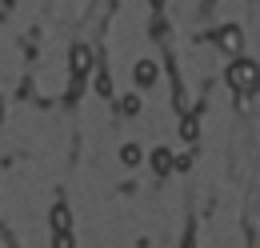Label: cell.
Listing matches in <instances>:
<instances>
[{"mask_svg":"<svg viewBox=\"0 0 260 248\" xmlns=\"http://www.w3.org/2000/svg\"><path fill=\"white\" fill-rule=\"evenodd\" d=\"M224 80H228L232 92H256V60H248V56L232 60L228 72H224Z\"/></svg>","mask_w":260,"mask_h":248,"instance_id":"6da1fadb","label":"cell"},{"mask_svg":"<svg viewBox=\"0 0 260 248\" xmlns=\"http://www.w3.org/2000/svg\"><path fill=\"white\" fill-rule=\"evenodd\" d=\"M152 4H160V0H152Z\"/></svg>","mask_w":260,"mask_h":248,"instance_id":"7c38bea8","label":"cell"},{"mask_svg":"<svg viewBox=\"0 0 260 248\" xmlns=\"http://www.w3.org/2000/svg\"><path fill=\"white\" fill-rule=\"evenodd\" d=\"M176 132H180V140H184V144H192V140H200V120L184 112V116H180V124H176Z\"/></svg>","mask_w":260,"mask_h":248,"instance_id":"8992f818","label":"cell"},{"mask_svg":"<svg viewBox=\"0 0 260 248\" xmlns=\"http://www.w3.org/2000/svg\"><path fill=\"white\" fill-rule=\"evenodd\" d=\"M96 96H112V80H108V72H96Z\"/></svg>","mask_w":260,"mask_h":248,"instance_id":"30bf717a","label":"cell"},{"mask_svg":"<svg viewBox=\"0 0 260 248\" xmlns=\"http://www.w3.org/2000/svg\"><path fill=\"white\" fill-rule=\"evenodd\" d=\"M132 76H136V84H140V88H152V84L160 80V64H156V60H136Z\"/></svg>","mask_w":260,"mask_h":248,"instance_id":"277c9868","label":"cell"},{"mask_svg":"<svg viewBox=\"0 0 260 248\" xmlns=\"http://www.w3.org/2000/svg\"><path fill=\"white\" fill-rule=\"evenodd\" d=\"M140 108H144L140 96H124V100H120V112H124V116H140Z\"/></svg>","mask_w":260,"mask_h":248,"instance_id":"9c48e42d","label":"cell"},{"mask_svg":"<svg viewBox=\"0 0 260 248\" xmlns=\"http://www.w3.org/2000/svg\"><path fill=\"white\" fill-rule=\"evenodd\" d=\"M48 224H52V232H68V228H72V212H68V204H52Z\"/></svg>","mask_w":260,"mask_h":248,"instance_id":"5b68a950","label":"cell"},{"mask_svg":"<svg viewBox=\"0 0 260 248\" xmlns=\"http://www.w3.org/2000/svg\"><path fill=\"white\" fill-rule=\"evenodd\" d=\"M92 44H72V56H68V68H72V76L76 80H84L88 72H92Z\"/></svg>","mask_w":260,"mask_h":248,"instance_id":"7a4b0ae2","label":"cell"},{"mask_svg":"<svg viewBox=\"0 0 260 248\" xmlns=\"http://www.w3.org/2000/svg\"><path fill=\"white\" fill-rule=\"evenodd\" d=\"M216 48H224V52H240V48H244V32L236 28V24H224V28L216 32Z\"/></svg>","mask_w":260,"mask_h":248,"instance_id":"3957f363","label":"cell"},{"mask_svg":"<svg viewBox=\"0 0 260 248\" xmlns=\"http://www.w3.org/2000/svg\"><path fill=\"white\" fill-rule=\"evenodd\" d=\"M52 248H76L72 232H52Z\"/></svg>","mask_w":260,"mask_h":248,"instance_id":"8fae6325","label":"cell"},{"mask_svg":"<svg viewBox=\"0 0 260 248\" xmlns=\"http://www.w3.org/2000/svg\"><path fill=\"white\" fill-rule=\"evenodd\" d=\"M148 164H152V172H156V176H168V172H172V152H168V148H152Z\"/></svg>","mask_w":260,"mask_h":248,"instance_id":"52a82bcc","label":"cell"},{"mask_svg":"<svg viewBox=\"0 0 260 248\" xmlns=\"http://www.w3.org/2000/svg\"><path fill=\"white\" fill-rule=\"evenodd\" d=\"M120 164H128V168H136V164H140V148H136V144H124V148H120Z\"/></svg>","mask_w":260,"mask_h":248,"instance_id":"ba28073f","label":"cell"}]
</instances>
